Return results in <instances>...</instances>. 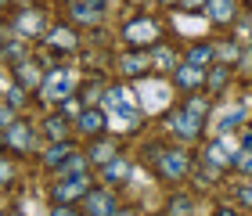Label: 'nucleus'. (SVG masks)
I'll return each instance as SVG.
<instances>
[{
	"label": "nucleus",
	"mask_w": 252,
	"mask_h": 216,
	"mask_svg": "<svg viewBox=\"0 0 252 216\" xmlns=\"http://www.w3.org/2000/svg\"><path fill=\"white\" fill-rule=\"evenodd\" d=\"M101 105H105V116H108V123H112V119H123L126 126H137V119L144 116V112H141V101H137V90H130V87H119V83L105 90Z\"/></svg>",
	"instance_id": "f257e3e1"
},
{
	"label": "nucleus",
	"mask_w": 252,
	"mask_h": 216,
	"mask_svg": "<svg viewBox=\"0 0 252 216\" xmlns=\"http://www.w3.org/2000/svg\"><path fill=\"white\" fill-rule=\"evenodd\" d=\"M205 101H188L184 108H173L169 112V130H173L177 141H198L202 133V123H205Z\"/></svg>",
	"instance_id": "f03ea898"
},
{
	"label": "nucleus",
	"mask_w": 252,
	"mask_h": 216,
	"mask_svg": "<svg viewBox=\"0 0 252 216\" xmlns=\"http://www.w3.org/2000/svg\"><path fill=\"white\" fill-rule=\"evenodd\" d=\"M76 94V72L68 69V65H58V69L43 72V83H40V97L47 101V105L58 108L65 97Z\"/></svg>",
	"instance_id": "7ed1b4c3"
},
{
	"label": "nucleus",
	"mask_w": 252,
	"mask_h": 216,
	"mask_svg": "<svg viewBox=\"0 0 252 216\" xmlns=\"http://www.w3.org/2000/svg\"><path fill=\"white\" fill-rule=\"evenodd\" d=\"M123 36H126V43H130V47L148 51V47H155V43L162 40V29H158V22H155V18L141 15V18H130V22H126Z\"/></svg>",
	"instance_id": "20e7f679"
},
{
	"label": "nucleus",
	"mask_w": 252,
	"mask_h": 216,
	"mask_svg": "<svg viewBox=\"0 0 252 216\" xmlns=\"http://www.w3.org/2000/svg\"><path fill=\"white\" fill-rule=\"evenodd\" d=\"M87 191H90V177L87 173H79V177H54L51 202L54 206H72V202H83Z\"/></svg>",
	"instance_id": "39448f33"
},
{
	"label": "nucleus",
	"mask_w": 252,
	"mask_h": 216,
	"mask_svg": "<svg viewBox=\"0 0 252 216\" xmlns=\"http://www.w3.org/2000/svg\"><path fill=\"white\" fill-rule=\"evenodd\" d=\"M11 29H15V36H22V40H36V36H47L51 26H47V15H43L40 7L26 4V11H18V15H15Z\"/></svg>",
	"instance_id": "423d86ee"
},
{
	"label": "nucleus",
	"mask_w": 252,
	"mask_h": 216,
	"mask_svg": "<svg viewBox=\"0 0 252 216\" xmlns=\"http://www.w3.org/2000/svg\"><path fill=\"white\" fill-rule=\"evenodd\" d=\"M119 202L112 195V187H90L83 195V216H116Z\"/></svg>",
	"instance_id": "0eeeda50"
},
{
	"label": "nucleus",
	"mask_w": 252,
	"mask_h": 216,
	"mask_svg": "<svg viewBox=\"0 0 252 216\" xmlns=\"http://www.w3.org/2000/svg\"><path fill=\"white\" fill-rule=\"evenodd\" d=\"M4 144L11 148V152H18V155H32V152H36V130H32L29 123L15 119L4 130Z\"/></svg>",
	"instance_id": "6e6552de"
},
{
	"label": "nucleus",
	"mask_w": 252,
	"mask_h": 216,
	"mask_svg": "<svg viewBox=\"0 0 252 216\" xmlns=\"http://www.w3.org/2000/svg\"><path fill=\"white\" fill-rule=\"evenodd\" d=\"M188 152H180V148H162L158 152V173H162L166 180H180L188 173Z\"/></svg>",
	"instance_id": "1a4fd4ad"
},
{
	"label": "nucleus",
	"mask_w": 252,
	"mask_h": 216,
	"mask_svg": "<svg viewBox=\"0 0 252 216\" xmlns=\"http://www.w3.org/2000/svg\"><path fill=\"white\" fill-rule=\"evenodd\" d=\"M40 83H43V69H40L36 58L15 62V87H22V90H40Z\"/></svg>",
	"instance_id": "9d476101"
},
{
	"label": "nucleus",
	"mask_w": 252,
	"mask_h": 216,
	"mask_svg": "<svg viewBox=\"0 0 252 216\" xmlns=\"http://www.w3.org/2000/svg\"><path fill=\"white\" fill-rule=\"evenodd\" d=\"M173 87H177V90H184V94H194L198 87H205V69L180 62L177 69H173Z\"/></svg>",
	"instance_id": "9b49d317"
},
{
	"label": "nucleus",
	"mask_w": 252,
	"mask_h": 216,
	"mask_svg": "<svg viewBox=\"0 0 252 216\" xmlns=\"http://www.w3.org/2000/svg\"><path fill=\"white\" fill-rule=\"evenodd\" d=\"M105 126H108V116H105V108H83L79 112V119H76V130L79 133H87V137H101L105 133Z\"/></svg>",
	"instance_id": "f8f14e48"
},
{
	"label": "nucleus",
	"mask_w": 252,
	"mask_h": 216,
	"mask_svg": "<svg viewBox=\"0 0 252 216\" xmlns=\"http://www.w3.org/2000/svg\"><path fill=\"white\" fill-rule=\"evenodd\" d=\"M72 155H76V144H72V141H51L47 148H43L40 162L47 166V169H58V166H65Z\"/></svg>",
	"instance_id": "ddd939ff"
},
{
	"label": "nucleus",
	"mask_w": 252,
	"mask_h": 216,
	"mask_svg": "<svg viewBox=\"0 0 252 216\" xmlns=\"http://www.w3.org/2000/svg\"><path fill=\"white\" fill-rule=\"evenodd\" d=\"M126 180H130V162H126L123 155L108 158V162L101 166V184L105 187H119V184H126Z\"/></svg>",
	"instance_id": "4468645a"
},
{
	"label": "nucleus",
	"mask_w": 252,
	"mask_h": 216,
	"mask_svg": "<svg viewBox=\"0 0 252 216\" xmlns=\"http://www.w3.org/2000/svg\"><path fill=\"white\" fill-rule=\"evenodd\" d=\"M205 15L216 26H231L234 15H238V0H205Z\"/></svg>",
	"instance_id": "2eb2a0df"
},
{
	"label": "nucleus",
	"mask_w": 252,
	"mask_h": 216,
	"mask_svg": "<svg viewBox=\"0 0 252 216\" xmlns=\"http://www.w3.org/2000/svg\"><path fill=\"white\" fill-rule=\"evenodd\" d=\"M119 72L123 76H144L152 72V58H148V51H130L119 58Z\"/></svg>",
	"instance_id": "dca6fc26"
},
{
	"label": "nucleus",
	"mask_w": 252,
	"mask_h": 216,
	"mask_svg": "<svg viewBox=\"0 0 252 216\" xmlns=\"http://www.w3.org/2000/svg\"><path fill=\"white\" fill-rule=\"evenodd\" d=\"M43 40H47V47H58V51H76V43H79L72 26H51Z\"/></svg>",
	"instance_id": "f3484780"
},
{
	"label": "nucleus",
	"mask_w": 252,
	"mask_h": 216,
	"mask_svg": "<svg viewBox=\"0 0 252 216\" xmlns=\"http://www.w3.org/2000/svg\"><path fill=\"white\" fill-rule=\"evenodd\" d=\"M68 11H72V18H76V22H83V26H97L101 15H105V11L94 7L90 0H68Z\"/></svg>",
	"instance_id": "a211bd4d"
},
{
	"label": "nucleus",
	"mask_w": 252,
	"mask_h": 216,
	"mask_svg": "<svg viewBox=\"0 0 252 216\" xmlns=\"http://www.w3.org/2000/svg\"><path fill=\"white\" fill-rule=\"evenodd\" d=\"M43 133H47L51 141H72L68 133H72V119H65L62 112H54V116H47V123H43Z\"/></svg>",
	"instance_id": "6ab92c4d"
},
{
	"label": "nucleus",
	"mask_w": 252,
	"mask_h": 216,
	"mask_svg": "<svg viewBox=\"0 0 252 216\" xmlns=\"http://www.w3.org/2000/svg\"><path fill=\"white\" fill-rule=\"evenodd\" d=\"M188 65H198V69H209V65L216 62V47L213 43H191L188 54H184Z\"/></svg>",
	"instance_id": "aec40b11"
},
{
	"label": "nucleus",
	"mask_w": 252,
	"mask_h": 216,
	"mask_svg": "<svg viewBox=\"0 0 252 216\" xmlns=\"http://www.w3.org/2000/svg\"><path fill=\"white\" fill-rule=\"evenodd\" d=\"M177 65H180L177 51H173V47H162V43H155V54H152V69H158V72H173Z\"/></svg>",
	"instance_id": "412c9836"
},
{
	"label": "nucleus",
	"mask_w": 252,
	"mask_h": 216,
	"mask_svg": "<svg viewBox=\"0 0 252 216\" xmlns=\"http://www.w3.org/2000/svg\"><path fill=\"white\" fill-rule=\"evenodd\" d=\"M227 79H231L227 65L223 62H213V69H205V90H209V94H220V90L227 87Z\"/></svg>",
	"instance_id": "4be33fe9"
},
{
	"label": "nucleus",
	"mask_w": 252,
	"mask_h": 216,
	"mask_svg": "<svg viewBox=\"0 0 252 216\" xmlns=\"http://www.w3.org/2000/svg\"><path fill=\"white\" fill-rule=\"evenodd\" d=\"M116 155H119L116 141H105V137H94V148L87 152V158H90V162H101V166H105L108 158H116Z\"/></svg>",
	"instance_id": "5701e85b"
},
{
	"label": "nucleus",
	"mask_w": 252,
	"mask_h": 216,
	"mask_svg": "<svg viewBox=\"0 0 252 216\" xmlns=\"http://www.w3.org/2000/svg\"><path fill=\"white\" fill-rule=\"evenodd\" d=\"M234 169L245 173V177H252V133L242 137V152H238V158H234Z\"/></svg>",
	"instance_id": "b1692460"
},
{
	"label": "nucleus",
	"mask_w": 252,
	"mask_h": 216,
	"mask_svg": "<svg viewBox=\"0 0 252 216\" xmlns=\"http://www.w3.org/2000/svg\"><path fill=\"white\" fill-rule=\"evenodd\" d=\"M0 54H4L7 62H22V58H29V51H26V43H22V36L15 43H0Z\"/></svg>",
	"instance_id": "393cba45"
},
{
	"label": "nucleus",
	"mask_w": 252,
	"mask_h": 216,
	"mask_svg": "<svg viewBox=\"0 0 252 216\" xmlns=\"http://www.w3.org/2000/svg\"><path fill=\"white\" fill-rule=\"evenodd\" d=\"M26 101H29V90H22V87H15V83L7 87V105H11V108H22Z\"/></svg>",
	"instance_id": "a878e982"
},
{
	"label": "nucleus",
	"mask_w": 252,
	"mask_h": 216,
	"mask_svg": "<svg viewBox=\"0 0 252 216\" xmlns=\"http://www.w3.org/2000/svg\"><path fill=\"white\" fill-rule=\"evenodd\" d=\"M7 184H15V166L7 158H0V187H7Z\"/></svg>",
	"instance_id": "bb28decb"
},
{
	"label": "nucleus",
	"mask_w": 252,
	"mask_h": 216,
	"mask_svg": "<svg viewBox=\"0 0 252 216\" xmlns=\"http://www.w3.org/2000/svg\"><path fill=\"white\" fill-rule=\"evenodd\" d=\"M11 123H15V108H11V105H0V130H7Z\"/></svg>",
	"instance_id": "cd10ccee"
},
{
	"label": "nucleus",
	"mask_w": 252,
	"mask_h": 216,
	"mask_svg": "<svg viewBox=\"0 0 252 216\" xmlns=\"http://www.w3.org/2000/svg\"><path fill=\"white\" fill-rule=\"evenodd\" d=\"M180 11H205V0H177Z\"/></svg>",
	"instance_id": "c85d7f7f"
},
{
	"label": "nucleus",
	"mask_w": 252,
	"mask_h": 216,
	"mask_svg": "<svg viewBox=\"0 0 252 216\" xmlns=\"http://www.w3.org/2000/svg\"><path fill=\"white\" fill-rule=\"evenodd\" d=\"M177 202V206H173V216H184V213H191V202L184 198V195H180V198H173Z\"/></svg>",
	"instance_id": "c756f323"
},
{
	"label": "nucleus",
	"mask_w": 252,
	"mask_h": 216,
	"mask_svg": "<svg viewBox=\"0 0 252 216\" xmlns=\"http://www.w3.org/2000/svg\"><path fill=\"white\" fill-rule=\"evenodd\" d=\"M51 216H79L72 206H51Z\"/></svg>",
	"instance_id": "7c9ffc66"
},
{
	"label": "nucleus",
	"mask_w": 252,
	"mask_h": 216,
	"mask_svg": "<svg viewBox=\"0 0 252 216\" xmlns=\"http://www.w3.org/2000/svg\"><path fill=\"white\" fill-rule=\"evenodd\" d=\"M238 198H242V206H249V209H252V184H245L242 191H238Z\"/></svg>",
	"instance_id": "2f4dec72"
},
{
	"label": "nucleus",
	"mask_w": 252,
	"mask_h": 216,
	"mask_svg": "<svg viewBox=\"0 0 252 216\" xmlns=\"http://www.w3.org/2000/svg\"><path fill=\"white\" fill-rule=\"evenodd\" d=\"M216 216H238L234 209H216Z\"/></svg>",
	"instance_id": "473e14b6"
},
{
	"label": "nucleus",
	"mask_w": 252,
	"mask_h": 216,
	"mask_svg": "<svg viewBox=\"0 0 252 216\" xmlns=\"http://www.w3.org/2000/svg\"><path fill=\"white\" fill-rule=\"evenodd\" d=\"M116 216H137V213H130V209H119V213H116Z\"/></svg>",
	"instance_id": "72a5a7b5"
},
{
	"label": "nucleus",
	"mask_w": 252,
	"mask_h": 216,
	"mask_svg": "<svg viewBox=\"0 0 252 216\" xmlns=\"http://www.w3.org/2000/svg\"><path fill=\"white\" fill-rule=\"evenodd\" d=\"M7 4H11V0H0V7H7Z\"/></svg>",
	"instance_id": "f704fd0d"
},
{
	"label": "nucleus",
	"mask_w": 252,
	"mask_h": 216,
	"mask_svg": "<svg viewBox=\"0 0 252 216\" xmlns=\"http://www.w3.org/2000/svg\"><path fill=\"white\" fill-rule=\"evenodd\" d=\"M0 216H4V213H0Z\"/></svg>",
	"instance_id": "c9c22d12"
}]
</instances>
